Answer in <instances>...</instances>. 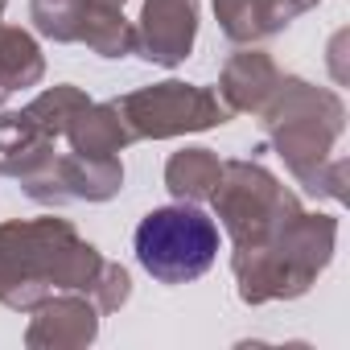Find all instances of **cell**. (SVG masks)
I'll return each mask as SVG.
<instances>
[{
  "instance_id": "6da1fadb",
  "label": "cell",
  "mask_w": 350,
  "mask_h": 350,
  "mask_svg": "<svg viewBox=\"0 0 350 350\" xmlns=\"http://www.w3.org/2000/svg\"><path fill=\"white\" fill-rule=\"evenodd\" d=\"M260 124L297 186H305L313 198L346 202L350 161L334 157V144L346 132V103L338 91L317 87L301 75H284L276 95L260 111Z\"/></svg>"
},
{
  "instance_id": "7a4b0ae2",
  "label": "cell",
  "mask_w": 350,
  "mask_h": 350,
  "mask_svg": "<svg viewBox=\"0 0 350 350\" xmlns=\"http://www.w3.org/2000/svg\"><path fill=\"white\" fill-rule=\"evenodd\" d=\"M103 268L70 219H9L0 223V305L33 313L50 293H87Z\"/></svg>"
},
{
  "instance_id": "3957f363",
  "label": "cell",
  "mask_w": 350,
  "mask_h": 350,
  "mask_svg": "<svg viewBox=\"0 0 350 350\" xmlns=\"http://www.w3.org/2000/svg\"><path fill=\"white\" fill-rule=\"evenodd\" d=\"M338 252V219L321 211H301L272 243L256 252H231L235 293L243 305L297 301L329 268Z\"/></svg>"
},
{
  "instance_id": "277c9868",
  "label": "cell",
  "mask_w": 350,
  "mask_h": 350,
  "mask_svg": "<svg viewBox=\"0 0 350 350\" xmlns=\"http://www.w3.org/2000/svg\"><path fill=\"white\" fill-rule=\"evenodd\" d=\"M211 206L231 239V252H256V247L272 243L305 211L301 198L272 169H264L260 161H247V157L223 161V178L211 194Z\"/></svg>"
},
{
  "instance_id": "5b68a950",
  "label": "cell",
  "mask_w": 350,
  "mask_h": 350,
  "mask_svg": "<svg viewBox=\"0 0 350 350\" xmlns=\"http://www.w3.org/2000/svg\"><path fill=\"white\" fill-rule=\"evenodd\" d=\"M132 252L161 284H190L219 260V223L198 202L157 206L136 223Z\"/></svg>"
},
{
  "instance_id": "8992f818",
  "label": "cell",
  "mask_w": 350,
  "mask_h": 350,
  "mask_svg": "<svg viewBox=\"0 0 350 350\" xmlns=\"http://www.w3.org/2000/svg\"><path fill=\"white\" fill-rule=\"evenodd\" d=\"M120 116L128 120L136 140H173V136H190V132H211L227 124V107L211 87L182 83V79H165L140 91H128L116 99Z\"/></svg>"
},
{
  "instance_id": "52a82bcc",
  "label": "cell",
  "mask_w": 350,
  "mask_h": 350,
  "mask_svg": "<svg viewBox=\"0 0 350 350\" xmlns=\"http://www.w3.org/2000/svg\"><path fill=\"white\" fill-rule=\"evenodd\" d=\"M198 42V0H144L136 21V54L152 66H182Z\"/></svg>"
},
{
  "instance_id": "ba28073f",
  "label": "cell",
  "mask_w": 350,
  "mask_h": 350,
  "mask_svg": "<svg viewBox=\"0 0 350 350\" xmlns=\"http://www.w3.org/2000/svg\"><path fill=\"white\" fill-rule=\"evenodd\" d=\"M99 309L87 293H50L25 329L29 350H83L99 338Z\"/></svg>"
},
{
  "instance_id": "9c48e42d",
  "label": "cell",
  "mask_w": 350,
  "mask_h": 350,
  "mask_svg": "<svg viewBox=\"0 0 350 350\" xmlns=\"http://www.w3.org/2000/svg\"><path fill=\"white\" fill-rule=\"evenodd\" d=\"M91 99L83 87L75 83H58L46 87L38 99H29L21 111H5L0 116V152H13L21 144L33 140H62L66 124L75 120V111H83Z\"/></svg>"
},
{
  "instance_id": "30bf717a",
  "label": "cell",
  "mask_w": 350,
  "mask_h": 350,
  "mask_svg": "<svg viewBox=\"0 0 350 350\" xmlns=\"http://www.w3.org/2000/svg\"><path fill=\"white\" fill-rule=\"evenodd\" d=\"M120 190H124V161H120V157L58 152L46 206H66V202H111Z\"/></svg>"
},
{
  "instance_id": "8fae6325",
  "label": "cell",
  "mask_w": 350,
  "mask_h": 350,
  "mask_svg": "<svg viewBox=\"0 0 350 350\" xmlns=\"http://www.w3.org/2000/svg\"><path fill=\"white\" fill-rule=\"evenodd\" d=\"M284 70L272 62V54L264 50H239L223 62V75H219V103L231 111V116H260L268 107V99L276 95Z\"/></svg>"
},
{
  "instance_id": "7c38bea8",
  "label": "cell",
  "mask_w": 350,
  "mask_h": 350,
  "mask_svg": "<svg viewBox=\"0 0 350 350\" xmlns=\"http://www.w3.org/2000/svg\"><path fill=\"white\" fill-rule=\"evenodd\" d=\"M62 140L70 144V152H83V157H120L136 136L111 99V103H87L83 111H75Z\"/></svg>"
},
{
  "instance_id": "4fadbf2b",
  "label": "cell",
  "mask_w": 350,
  "mask_h": 350,
  "mask_svg": "<svg viewBox=\"0 0 350 350\" xmlns=\"http://www.w3.org/2000/svg\"><path fill=\"white\" fill-rule=\"evenodd\" d=\"M46 79V54L29 29L0 25V107Z\"/></svg>"
},
{
  "instance_id": "5bb4252c",
  "label": "cell",
  "mask_w": 350,
  "mask_h": 350,
  "mask_svg": "<svg viewBox=\"0 0 350 350\" xmlns=\"http://www.w3.org/2000/svg\"><path fill=\"white\" fill-rule=\"evenodd\" d=\"M223 178V161L215 148H182L165 161V186L178 202H211L215 186Z\"/></svg>"
},
{
  "instance_id": "9a60e30c",
  "label": "cell",
  "mask_w": 350,
  "mask_h": 350,
  "mask_svg": "<svg viewBox=\"0 0 350 350\" xmlns=\"http://www.w3.org/2000/svg\"><path fill=\"white\" fill-rule=\"evenodd\" d=\"M99 5V0H29V21L46 42L58 46H79L87 13Z\"/></svg>"
},
{
  "instance_id": "2e32d148",
  "label": "cell",
  "mask_w": 350,
  "mask_h": 350,
  "mask_svg": "<svg viewBox=\"0 0 350 350\" xmlns=\"http://www.w3.org/2000/svg\"><path fill=\"white\" fill-rule=\"evenodd\" d=\"M128 297H132V276H128V268L103 260V268H99V276H95V284H91L95 309H99V313H116V309L128 305Z\"/></svg>"
},
{
  "instance_id": "e0dca14e",
  "label": "cell",
  "mask_w": 350,
  "mask_h": 350,
  "mask_svg": "<svg viewBox=\"0 0 350 350\" xmlns=\"http://www.w3.org/2000/svg\"><path fill=\"white\" fill-rule=\"evenodd\" d=\"M5 5H9V0H0V17H5Z\"/></svg>"
},
{
  "instance_id": "ac0fdd59",
  "label": "cell",
  "mask_w": 350,
  "mask_h": 350,
  "mask_svg": "<svg viewBox=\"0 0 350 350\" xmlns=\"http://www.w3.org/2000/svg\"><path fill=\"white\" fill-rule=\"evenodd\" d=\"M116 5H124V0H116Z\"/></svg>"
}]
</instances>
